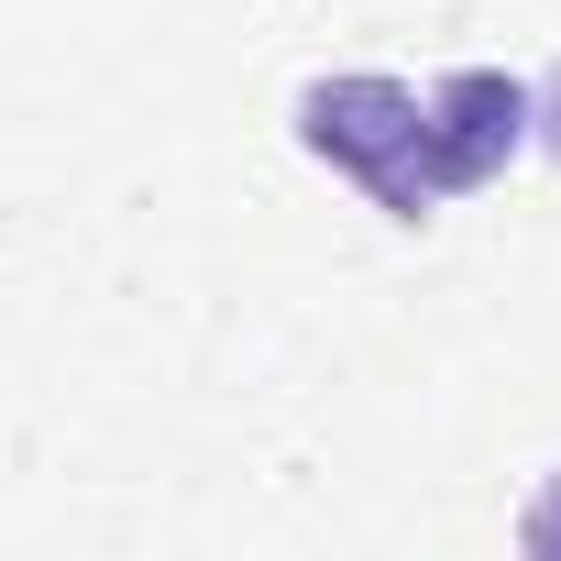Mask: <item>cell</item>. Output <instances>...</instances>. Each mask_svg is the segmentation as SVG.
I'll return each mask as SVG.
<instances>
[{"mask_svg":"<svg viewBox=\"0 0 561 561\" xmlns=\"http://www.w3.org/2000/svg\"><path fill=\"white\" fill-rule=\"evenodd\" d=\"M528 144H550V165H561V67L528 89Z\"/></svg>","mask_w":561,"mask_h":561,"instance_id":"cell-2","label":"cell"},{"mask_svg":"<svg viewBox=\"0 0 561 561\" xmlns=\"http://www.w3.org/2000/svg\"><path fill=\"white\" fill-rule=\"evenodd\" d=\"M298 144L331 176H353L386 220H430L506 176V154L528 144V78L451 67L440 89H408V78L353 67V78L298 89Z\"/></svg>","mask_w":561,"mask_h":561,"instance_id":"cell-1","label":"cell"},{"mask_svg":"<svg viewBox=\"0 0 561 561\" xmlns=\"http://www.w3.org/2000/svg\"><path fill=\"white\" fill-rule=\"evenodd\" d=\"M528 539H539V550H561V495H539V506H528Z\"/></svg>","mask_w":561,"mask_h":561,"instance_id":"cell-3","label":"cell"}]
</instances>
